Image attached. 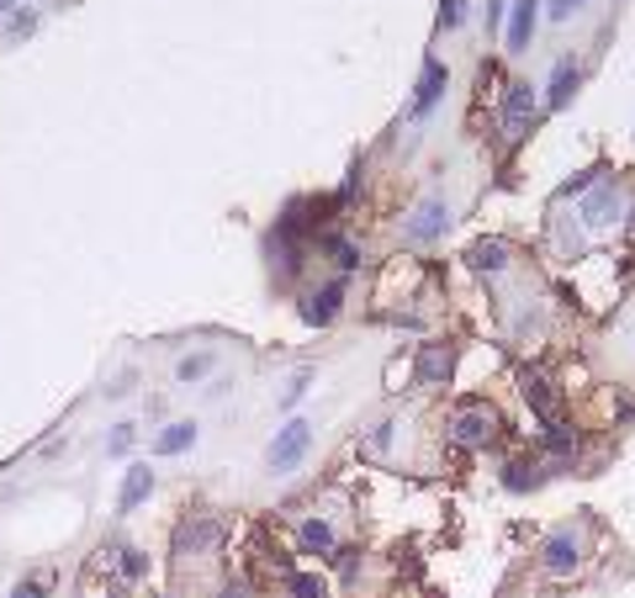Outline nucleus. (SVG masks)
<instances>
[{
	"instance_id": "f257e3e1",
	"label": "nucleus",
	"mask_w": 635,
	"mask_h": 598,
	"mask_svg": "<svg viewBox=\"0 0 635 598\" xmlns=\"http://www.w3.org/2000/svg\"><path fill=\"white\" fill-rule=\"evenodd\" d=\"M503 419H498L493 403H460L456 419H451V440L466 445V451H482V445H493Z\"/></svg>"
},
{
	"instance_id": "f03ea898",
	"label": "nucleus",
	"mask_w": 635,
	"mask_h": 598,
	"mask_svg": "<svg viewBox=\"0 0 635 598\" xmlns=\"http://www.w3.org/2000/svg\"><path fill=\"white\" fill-rule=\"evenodd\" d=\"M308 445H313V423L308 419H291L281 429V434H276V440H271V471H291V466H297V461L308 456Z\"/></svg>"
},
{
	"instance_id": "7ed1b4c3",
	"label": "nucleus",
	"mask_w": 635,
	"mask_h": 598,
	"mask_svg": "<svg viewBox=\"0 0 635 598\" xmlns=\"http://www.w3.org/2000/svg\"><path fill=\"white\" fill-rule=\"evenodd\" d=\"M143 572H148V562H143V551H133V546H122V551H111L101 566V577H106V594L111 598H122L133 583H139Z\"/></svg>"
},
{
	"instance_id": "20e7f679",
	"label": "nucleus",
	"mask_w": 635,
	"mask_h": 598,
	"mask_svg": "<svg viewBox=\"0 0 635 598\" xmlns=\"http://www.w3.org/2000/svg\"><path fill=\"white\" fill-rule=\"evenodd\" d=\"M535 106H540V96H535V85H508V96H503V133L508 139H525L529 122H535Z\"/></svg>"
},
{
	"instance_id": "39448f33",
	"label": "nucleus",
	"mask_w": 635,
	"mask_h": 598,
	"mask_svg": "<svg viewBox=\"0 0 635 598\" xmlns=\"http://www.w3.org/2000/svg\"><path fill=\"white\" fill-rule=\"evenodd\" d=\"M445 85H451L445 64H440V59H423V74H419V91H414V101H408V117H414V122H419V117H429V111H434V101L445 96Z\"/></svg>"
},
{
	"instance_id": "423d86ee",
	"label": "nucleus",
	"mask_w": 635,
	"mask_h": 598,
	"mask_svg": "<svg viewBox=\"0 0 635 598\" xmlns=\"http://www.w3.org/2000/svg\"><path fill=\"white\" fill-rule=\"evenodd\" d=\"M445 228H451V207H445V202H419V212L403 223V234H408L414 244H434Z\"/></svg>"
},
{
	"instance_id": "0eeeda50",
	"label": "nucleus",
	"mask_w": 635,
	"mask_h": 598,
	"mask_svg": "<svg viewBox=\"0 0 635 598\" xmlns=\"http://www.w3.org/2000/svg\"><path fill=\"white\" fill-rule=\"evenodd\" d=\"M540 22V0H508V53H529V37Z\"/></svg>"
},
{
	"instance_id": "6e6552de",
	"label": "nucleus",
	"mask_w": 635,
	"mask_h": 598,
	"mask_svg": "<svg viewBox=\"0 0 635 598\" xmlns=\"http://www.w3.org/2000/svg\"><path fill=\"white\" fill-rule=\"evenodd\" d=\"M451 371H456V350H451V345H423V350H419V366H414V376H419L423 387H440V382H451Z\"/></svg>"
},
{
	"instance_id": "1a4fd4ad",
	"label": "nucleus",
	"mask_w": 635,
	"mask_h": 598,
	"mask_svg": "<svg viewBox=\"0 0 635 598\" xmlns=\"http://www.w3.org/2000/svg\"><path fill=\"white\" fill-rule=\"evenodd\" d=\"M148 493H154V471L148 466H128L122 488H117V514H133L139 503H148Z\"/></svg>"
},
{
	"instance_id": "9d476101",
	"label": "nucleus",
	"mask_w": 635,
	"mask_h": 598,
	"mask_svg": "<svg viewBox=\"0 0 635 598\" xmlns=\"http://www.w3.org/2000/svg\"><path fill=\"white\" fill-rule=\"evenodd\" d=\"M466 265L477 276H498V271H508V244L503 239H477V244L466 249Z\"/></svg>"
},
{
	"instance_id": "9b49d317",
	"label": "nucleus",
	"mask_w": 635,
	"mask_h": 598,
	"mask_svg": "<svg viewBox=\"0 0 635 598\" xmlns=\"http://www.w3.org/2000/svg\"><path fill=\"white\" fill-rule=\"evenodd\" d=\"M339 302H345V282H328L323 291H313L308 302H302V318L313 323V328H323V323H334V313H339Z\"/></svg>"
},
{
	"instance_id": "f8f14e48",
	"label": "nucleus",
	"mask_w": 635,
	"mask_h": 598,
	"mask_svg": "<svg viewBox=\"0 0 635 598\" xmlns=\"http://www.w3.org/2000/svg\"><path fill=\"white\" fill-rule=\"evenodd\" d=\"M577 80H583V70H577L572 59H562V64H556V74H551V85H546V106H551V111L572 106V96H577Z\"/></svg>"
},
{
	"instance_id": "ddd939ff",
	"label": "nucleus",
	"mask_w": 635,
	"mask_h": 598,
	"mask_svg": "<svg viewBox=\"0 0 635 598\" xmlns=\"http://www.w3.org/2000/svg\"><path fill=\"white\" fill-rule=\"evenodd\" d=\"M540 557H546V572H551V577H566V572H577V540H572V535H551V540H546V551H540Z\"/></svg>"
},
{
	"instance_id": "4468645a",
	"label": "nucleus",
	"mask_w": 635,
	"mask_h": 598,
	"mask_svg": "<svg viewBox=\"0 0 635 598\" xmlns=\"http://www.w3.org/2000/svg\"><path fill=\"white\" fill-rule=\"evenodd\" d=\"M223 540V525L217 519H191V525H180V535H176V551H207V546H217Z\"/></svg>"
},
{
	"instance_id": "2eb2a0df",
	"label": "nucleus",
	"mask_w": 635,
	"mask_h": 598,
	"mask_svg": "<svg viewBox=\"0 0 635 598\" xmlns=\"http://www.w3.org/2000/svg\"><path fill=\"white\" fill-rule=\"evenodd\" d=\"M583 217H588L594 228H603V223H614V217H620V191H614V180H603L599 191L583 202Z\"/></svg>"
},
{
	"instance_id": "dca6fc26",
	"label": "nucleus",
	"mask_w": 635,
	"mask_h": 598,
	"mask_svg": "<svg viewBox=\"0 0 635 598\" xmlns=\"http://www.w3.org/2000/svg\"><path fill=\"white\" fill-rule=\"evenodd\" d=\"M196 445V423H170L165 434H154V456H180Z\"/></svg>"
},
{
	"instance_id": "f3484780",
	"label": "nucleus",
	"mask_w": 635,
	"mask_h": 598,
	"mask_svg": "<svg viewBox=\"0 0 635 598\" xmlns=\"http://www.w3.org/2000/svg\"><path fill=\"white\" fill-rule=\"evenodd\" d=\"M297 540H302V551H308V557H334V529L323 525V519H308Z\"/></svg>"
},
{
	"instance_id": "a211bd4d",
	"label": "nucleus",
	"mask_w": 635,
	"mask_h": 598,
	"mask_svg": "<svg viewBox=\"0 0 635 598\" xmlns=\"http://www.w3.org/2000/svg\"><path fill=\"white\" fill-rule=\"evenodd\" d=\"M525 403L540 414V419H551V414H556V397H551V387H546L540 376H525Z\"/></svg>"
},
{
	"instance_id": "6ab92c4d",
	"label": "nucleus",
	"mask_w": 635,
	"mask_h": 598,
	"mask_svg": "<svg viewBox=\"0 0 635 598\" xmlns=\"http://www.w3.org/2000/svg\"><path fill=\"white\" fill-rule=\"evenodd\" d=\"M286 588H291V598H328V583L317 572H291Z\"/></svg>"
},
{
	"instance_id": "aec40b11",
	"label": "nucleus",
	"mask_w": 635,
	"mask_h": 598,
	"mask_svg": "<svg viewBox=\"0 0 635 598\" xmlns=\"http://www.w3.org/2000/svg\"><path fill=\"white\" fill-rule=\"evenodd\" d=\"M503 488H508V493L540 488V471H535V466H525V461H514V466H508V477H503Z\"/></svg>"
},
{
	"instance_id": "412c9836",
	"label": "nucleus",
	"mask_w": 635,
	"mask_h": 598,
	"mask_svg": "<svg viewBox=\"0 0 635 598\" xmlns=\"http://www.w3.org/2000/svg\"><path fill=\"white\" fill-rule=\"evenodd\" d=\"M207 371H212V355H185V360L176 366V376H180V382H202Z\"/></svg>"
},
{
	"instance_id": "4be33fe9",
	"label": "nucleus",
	"mask_w": 635,
	"mask_h": 598,
	"mask_svg": "<svg viewBox=\"0 0 635 598\" xmlns=\"http://www.w3.org/2000/svg\"><path fill=\"white\" fill-rule=\"evenodd\" d=\"M106 451H111V456H128V451H133V423H117L111 440H106Z\"/></svg>"
},
{
	"instance_id": "5701e85b",
	"label": "nucleus",
	"mask_w": 635,
	"mask_h": 598,
	"mask_svg": "<svg viewBox=\"0 0 635 598\" xmlns=\"http://www.w3.org/2000/svg\"><path fill=\"white\" fill-rule=\"evenodd\" d=\"M546 445H551L556 456H572V445H577V440H572V429H562V423H551V434H546Z\"/></svg>"
},
{
	"instance_id": "b1692460",
	"label": "nucleus",
	"mask_w": 635,
	"mask_h": 598,
	"mask_svg": "<svg viewBox=\"0 0 635 598\" xmlns=\"http://www.w3.org/2000/svg\"><path fill=\"white\" fill-rule=\"evenodd\" d=\"M466 22V0H445L440 5V27H460Z\"/></svg>"
},
{
	"instance_id": "393cba45",
	"label": "nucleus",
	"mask_w": 635,
	"mask_h": 598,
	"mask_svg": "<svg viewBox=\"0 0 635 598\" xmlns=\"http://www.w3.org/2000/svg\"><path fill=\"white\" fill-rule=\"evenodd\" d=\"M43 594H48V577H27V583L11 588V598H43Z\"/></svg>"
},
{
	"instance_id": "a878e982",
	"label": "nucleus",
	"mask_w": 635,
	"mask_h": 598,
	"mask_svg": "<svg viewBox=\"0 0 635 598\" xmlns=\"http://www.w3.org/2000/svg\"><path fill=\"white\" fill-rule=\"evenodd\" d=\"M334 260H339V265H345V271H355V265H360V254H355V244H345V239H334Z\"/></svg>"
},
{
	"instance_id": "bb28decb",
	"label": "nucleus",
	"mask_w": 635,
	"mask_h": 598,
	"mask_svg": "<svg viewBox=\"0 0 635 598\" xmlns=\"http://www.w3.org/2000/svg\"><path fill=\"white\" fill-rule=\"evenodd\" d=\"M577 5H588V0H551V16H556V22H566Z\"/></svg>"
},
{
	"instance_id": "cd10ccee",
	"label": "nucleus",
	"mask_w": 635,
	"mask_h": 598,
	"mask_svg": "<svg viewBox=\"0 0 635 598\" xmlns=\"http://www.w3.org/2000/svg\"><path fill=\"white\" fill-rule=\"evenodd\" d=\"M503 11H508V0H488V33H498V22H503Z\"/></svg>"
},
{
	"instance_id": "c85d7f7f",
	"label": "nucleus",
	"mask_w": 635,
	"mask_h": 598,
	"mask_svg": "<svg viewBox=\"0 0 635 598\" xmlns=\"http://www.w3.org/2000/svg\"><path fill=\"white\" fill-rule=\"evenodd\" d=\"M16 5H27V0H0V16H16Z\"/></svg>"
},
{
	"instance_id": "c756f323",
	"label": "nucleus",
	"mask_w": 635,
	"mask_h": 598,
	"mask_svg": "<svg viewBox=\"0 0 635 598\" xmlns=\"http://www.w3.org/2000/svg\"><path fill=\"white\" fill-rule=\"evenodd\" d=\"M223 598H244V583H228V588H223Z\"/></svg>"
}]
</instances>
